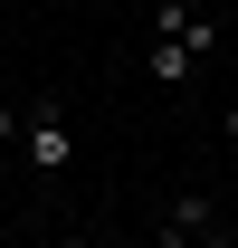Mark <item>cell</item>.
<instances>
[{
	"label": "cell",
	"mask_w": 238,
	"mask_h": 248,
	"mask_svg": "<svg viewBox=\"0 0 238 248\" xmlns=\"http://www.w3.org/2000/svg\"><path fill=\"white\" fill-rule=\"evenodd\" d=\"M191 67H200V48L162 38V48H152V86H191Z\"/></svg>",
	"instance_id": "3957f363"
},
{
	"label": "cell",
	"mask_w": 238,
	"mask_h": 248,
	"mask_svg": "<svg viewBox=\"0 0 238 248\" xmlns=\"http://www.w3.org/2000/svg\"><path fill=\"white\" fill-rule=\"evenodd\" d=\"M105 248H134V239H105Z\"/></svg>",
	"instance_id": "5b68a950"
},
{
	"label": "cell",
	"mask_w": 238,
	"mask_h": 248,
	"mask_svg": "<svg viewBox=\"0 0 238 248\" xmlns=\"http://www.w3.org/2000/svg\"><path fill=\"white\" fill-rule=\"evenodd\" d=\"M172 229H191V239H209V229H219V201H209V191H172Z\"/></svg>",
	"instance_id": "7a4b0ae2"
},
{
	"label": "cell",
	"mask_w": 238,
	"mask_h": 248,
	"mask_svg": "<svg viewBox=\"0 0 238 248\" xmlns=\"http://www.w3.org/2000/svg\"><path fill=\"white\" fill-rule=\"evenodd\" d=\"M19 153H29L38 172H67V162H76V134H67L58 105H29V115H19Z\"/></svg>",
	"instance_id": "6da1fadb"
},
{
	"label": "cell",
	"mask_w": 238,
	"mask_h": 248,
	"mask_svg": "<svg viewBox=\"0 0 238 248\" xmlns=\"http://www.w3.org/2000/svg\"><path fill=\"white\" fill-rule=\"evenodd\" d=\"M219 124H229V143H238V105H229V115H219Z\"/></svg>",
	"instance_id": "277c9868"
},
{
	"label": "cell",
	"mask_w": 238,
	"mask_h": 248,
	"mask_svg": "<svg viewBox=\"0 0 238 248\" xmlns=\"http://www.w3.org/2000/svg\"><path fill=\"white\" fill-rule=\"evenodd\" d=\"M229 201H238V191H229Z\"/></svg>",
	"instance_id": "8992f818"
}]
</instances>
